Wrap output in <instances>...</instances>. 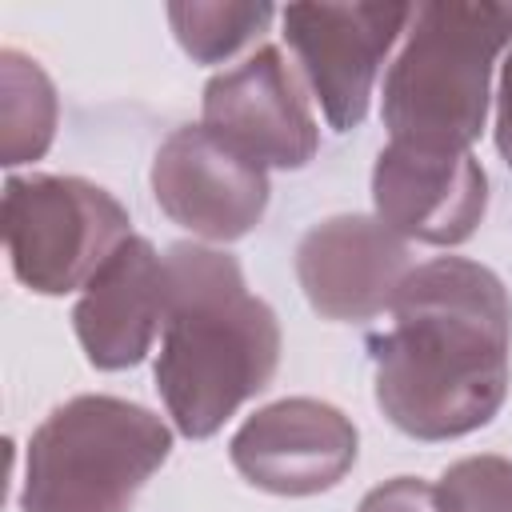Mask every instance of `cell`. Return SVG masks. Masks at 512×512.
<instances>
[{
  "instance_id": "5bb4252c",
  "label": "cell",
  "mask_w": 512,
  "mask_h": 512,
  "mask_svg": "<svg viewBox=\"0 0 512 512\" xmlns=\"http://www.w3.org/2000/svg\"><path fill=\"white\" fill-rule=\"evenodd\" d=\"M276 8L272 4H168V24L180 48L196 64H224L260 32H268Z\"/></svg>"
},
{
  "instance_id": "e0dca14e",
  "label": "cell",
  "mask_w": 512,
  "mask_h": 512,
  "mask_svg": "<svg viewBox=\"0 0 512 512\" xmlns=\"http://www.w3.org/2000/svg\"><path fill=\"white\" fill-rule=\"evenodd\" d=\"M496 152L512 168V40L504 48L500 64V88H496Z\"/></svg>"
},
{
  "instance_id": "9a60e30c",
  "label": "cell",
  "mask_w": 512,
  "mask_h": 512,
  "mask_svg": "<svg viewBox=\"0 0 512 512\" xmlns=\"http://www.w3.org/2000/svg\"><path fill=\"white\" fill-rule=\"evenodd\" d=\"M440 512H512V460L464 456L436 484Z\"/></svg>"
},
{
  "instance_id": "7a4b0ae2",
  "label": "cell",
  "mask_w": 512,
  "mask_h": 512,
  "mask_svg": "<svg viewBox=\"0 0 512 512\" xmlns=\"http://www.w3.org/2000/svg\"><path fill=\"white\" fill-rule=\"evenodd\" d=\"M168 308L156 352V392L188 440H208L264 392L280 364V320L248 292L240 260L208 244L164 252Z\"/></svg>"
},
{
  "instance_id": "8fae6325",
  "label": "cell",
  "mask_w": 512,
  "mask_h": 512,
  "mask_svg": "<svg viewBox=\"0 0 512 512\" xmlns=\"http://www.w3.org/2000/svg\"><path fill=\"white\" fill-rule=\"evenodd\" d=\"M372 204L396 236L456 248L476 236L488 212V176L472 152L388 140L372 168Z\"/></svg>"
},
{
  "instance_id": "8992f818",
  "label": "cell",
  "mask_w": 512,
  "mask_h": 512,
  "mask_svg": "<svg viewBox=\"0 0 512 512\" xmlns=\"http://www.w3.org/2000/svg\"><path fill=\"white\" fill-rule=\"evenodd\" d=\"M416 4H288L284 40L332 132L364 124L380 64L408 32Z\"/></svg>"
},
{
  "instance_id": "52a82bcc",
  "label": "cell",
  "mask_w": 512,
  "mask_h": 512,
  "mask_svg": "<svg viewBox=\"0 0 512 512\" xmlns=\"http://www.w3.org/2000/svg\"><path fill=\"white\" fill-rule=\"evenodd\" d=\"M200 124L260 168H304L320 148L304 84L276 44H260L204 84Z\"/></svg>"
},
{
  "instance_id": "ba28073f",
  "label": "cell",
  "mask_w": 512,
  "mask_h": 512,
  "mask_svg": "<svg viewBox=\"0 0 512 512\" xmlns=\"http://www.w3.org/2000/svg\"><path fill=\"white\" fill-rule=\"evenodd\" d=\"M152 196L160 212L200 240L248 236L268 208V168L212 136L204 124L176 128L152 156Z\"/></svg>"
},
{
  "instance_id": "5b68a950",
  "label": "cell",
  "mask_w": 512,
  "mask_h": 512,
  "mask_svg": "<svg viewBox=\"0 0 512 512\" xmlns=\"http://www.w3.org/2000/svg\"><path fill=\"white\" fill-rule=\"evenodd\" d=\"M132 236L124 204L80 176H8L4 244L12 272L40 296L84 288L96 268Z\"/></svg>"
},
{
  "instance_id": "2e32d148",
  "label": "cell",
  "mask_w": 512,
  "mask_h": 512,
  "mask_svg": "<svg viewBox=\"0 0 512 512\" xmlns=\"http://www.w3.org/2000/svg\"><path fill=\"white\" fill-rule=\"evenodd\" d=\"M356 512H440V500H436V488L420 476H396V480H384L376 484Z\"/></svg>"
},
{
  "instance_id": "9c48e42d",
  "label": "cell",
  "mask_w": 512,
  "mask_h": 512,
  "mask_svg": "<svg viewBox=\"0 0 512 512\" xmlns=\"http://www.w3.org/2000/svg\"><path fill=\"white\" fill-rule=\"evenodd\" d=\"M360 452L352 416L316 396H284L252 412L232 444V468L272 496H316L336 488Z\"/></svg>"
},
{
  "instance_id": "277c9868",
  "label": "cell",
  "mask_w": 512,
  "mask_h": 512,
  "mask_svg": "<svg viewBox=\"0 0 512 512\" xmlns=\"http://www.w3.org/2000/svg\"><path fill=\"white\" fill-rule=\"evenodd\" d=\"M172 452V428L120 396H72L24 452V512H128Z\"/></svg>"
},
{
  "instance_id": "30bf717a",
  "label": "cell",
  "mask_w": 512,
  "mask_h": 512,
  "mask_svg": "<svg viewBox=\"0 0 512 512\" xmlns=\"http://www.w3.org/2000/svg\"><path fill=\"white\" fill-rule=\"evenodd\" d=\"M412 248L380 216L344 212L312 224L296 244V280L324 320H372L412 276Z\"/></svg>"
},
{
  "instance_id": "6da1fadb",
  "label": "cell",
  "mask_w": 512,
  "mask_h": 512,
  "mask_svg": "<svg viewBox=\"0 0 512 512\" xmlns=\"http://www.w3.org/2000/svg\"><path fill=\"white\" fill-rule=\"evenodd\" d=\"M380 412L412 440L484 428L512 384V296L464 256L416 264L388 320L368 332Z\"/></svg>"
},
{
  "instance_id": "4fadbf2b",
  "label": "cell",
  "mask_w": 512,
  "mask_h": 512,
  "mask_svg": "<svg viewBox=\"0 0 512 512\" xmlns=\"http://www.w3.org/2000/svg\"><path fill=\"white\" fill-rule=\"evenodd\" d=\"M56 124H60V100L48 72L32 56L4 48L0 52V164L16 168V164L40 160L56 140Z\"/></svg>"
},
{
  "instance_id": "3957f363",
  "label": "cell",
  "mask_w": 512,
  "mask_h": 512,
  "mask_svg": "<svg viewBox=\"0 0 512 512\" xmlns=\"http://www.w3.org/2000/svg\"><path fill=\"white\" fill-rule=\"evenodd\" d=\"M512 40V4H416L384 76V128L396 144L472 152L484 132L492 72Z\"/></svg>"
},
{
  "instance_id": "7c38bea8",
  "label": "cell",
  "mask_w": 512,
  "mask_h": 512,
  "mask_svg": "<svg viewBox=\"0 0 512 512\" xmlns=\"http://www.w3.org/2000/svg\"><path fill=\"white\" fill-rule=\"evenodd\" d=\"M168 276L164 256L144 236H128L80 288L72 308L76 340L92 368L124 372L136 368L164 328Z\"/></svg>"
}]
</instances>
